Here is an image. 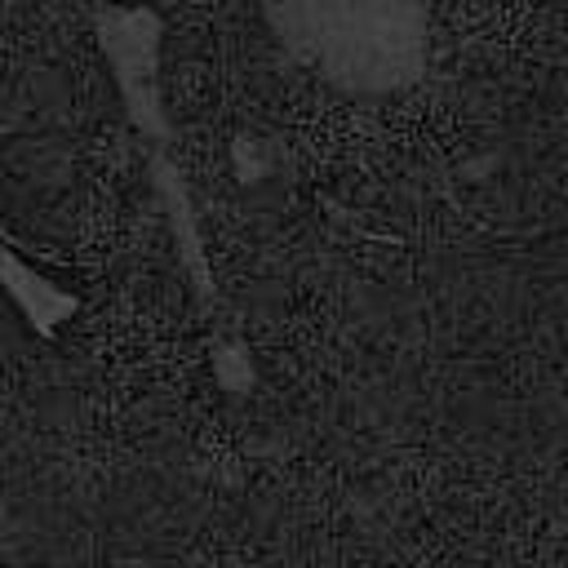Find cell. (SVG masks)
<instances>
[{
    "label": "cell",
    "instance_id": "1",
    "mask_svg": "<svg viewBox=\"0 0 568 568\" xmlns=\"http://www.w3.org/2000/svg\"><path fill=\"white\" fill-rule=\"evenodd\" d=\"M413 36L390 13V0H320V18L306 31V53L342 80H395Z\"/></svg>",
    "mask_w": 568,
    "mask_h": 568
}]
</instances>
